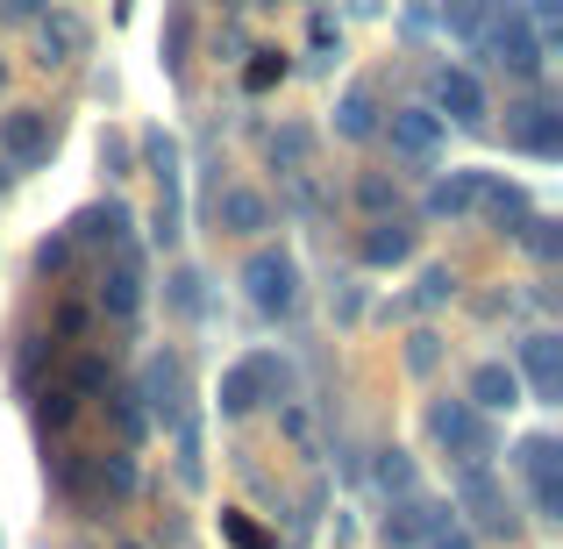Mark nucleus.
I'll return each instance as SVG.
<instances>
[{
  "label": "nucleus",
  "mask_w": 563,
  "mask_h": 549,
  "mask_svg": "<svg viewBox=\"0 0 563 549\" xmlns=\"http://www.w3.org/2000/svg\"><path fill=\"white\" fill-rule=\"evenodd\" d=\"M335 136H343V143L378 136V94H372V86H350V94L335 100Z\"/></svg>",
  "instance_id": "obj_24"
},
{
  "label": "nucleus",
  "mask_w": 563,
  "mask_h": 549,
  "mask_svg": "<svg viewBox=\"0 0 563 549\" xmlns=\"http://www.w3.org/2000/svg\"><path fill=\"white\" fill-rule=\"evenodd\" d=\"M372 479H378V493H393V499H407V493H413V457H407V450H378V464H372Z\"/></svg>",
  "instance_id": "obj_30"
},
{
  "label": "nucleus",
  "mask_w": 563,
  "mask_h": 549,
  "mask_svg": "<svg viewBox=\"0 0 563 549\" xmlns=\"http://www.w3.org/2000/svg\"><path fill=\"white\" fill-rule=\"evenodd\" d=\"M172 307H179V315H200V272H179V278H172Z\"/></svg>",
  "instance_id": "obj_40"
},
{
  "label": "nucleus",
  "mask_w": 563,
  "mask_h": 549,
  "mask_svg": "<svg viewBox=\"0 0 563 549\" xmlns=\"http://www.w3.org/2000/svg\"><path fill=\"white\" fill-rule=\"evenodd\" d=\"M456 507L471 514V528H478V536H499V542H514V536H521V514H514L507 485H499L485 464L456 471Z\"/></svg>",
  "instance_id": "obj_3"
},
{
  "label": "nucleus",
  "mask_w": 563,
  "mask_h": 549,
  "mask_svg": "<svg viewBox=\"0 0 563 549\" xmlns=\"http://www.w3.org/2000/svg\"><path fill=\"white\" fill-rule=\"evenodd\" d=\"M129 8H136V0H114V14H129Z\"/></svg>",
  "instance_id": "obj_47"
},
{
  "label": "nucleus",
  "mask_w": 563,
  "mask_h": 549,
  "mask_svg": "<svg viewBox=\"0 0 563 549\" xmlns=\"http://www.w3.org/2000/svg\"><path fill=\"white\" fill-rule=\"evenodd\" d=\"M179 479L200 485V428H192V414L179 421Z\"/></svg>",
  "instance_id": "obj_37"
},
{
  "label": "nucleus",
  "mask_w": 563,
  "mask_h": 549,
  "mask_svg": "<svg viewBox=\"0 0 563 549\" xmlns=\"http://www.w3.org/2000/svg\"><path fill=\"white\" fill-rule=\"evenodd\" d=\"M278 385H286V364L264 358V350H257V358H243V364H229V371H221V399H214L221 421H243V414H257L264 393H278Z\"/></svg>",
  "instance_id": "obj_6"
},
{
  "label": "nucleus",
  "mask_w": 563,
  "mask_h": 549,
  "mask_svg": "<svg viewBox=\"0 0 563 549\" xmlns=\"http://www.w3.org/2000/svg\"><path fill=\"white\" fill-rule=\"evenodd\" d=\"M478 43H485V57H493L499 72H514V79H536L542 72V36H536V22H528L521 0H493V29H478Z\"/></svg>",
  "instance_id": "obj_1"
},
{
  "label": "nucleus",
  "mask_w": 563,
  "mask_h": 549,
  "mask_svg": "<svg viewBox=\"0 0 563 549\" xmlns=\"http://www.w3.org/2000/svg\"><path fill=\"white\" fill-rule=\"evenodd\" d=\"M521 471H528V493H536L542 521H563V442L556 436H528L521 442Z\"/></svg>",
  "instance_id": "obj_9"
},
{
  "label": "nucleus",
  "mask_w": 563,
  "mask_h": 549,
  "mask_svg": "<svg viewBox=\"0 0 563 549\" xmlns=\"http://www.w3.org/2000/svg\"><path fill=\"white\" fill-rule=\"evenodd\" d=\"M521 243H528V250H536V257H542V264H556V250H563V235H556V221H550V215H528V221H521Z\"/></svg>",
  "instance_id": "obj_34"
},
{
  "label": "nucleus",
  "mask_w": 563,
  "mask_h": 549,
  "mask_svg": "<svg viewBox=\"0 0 563 549\" xmlns=\"http://www.w3.org/2000/svg\"><path fill=\"white\" fill-rule=\"evenodd\" d=\"M129 229H136V215H129L122 200H93V207H79V215H71V243L79 250H93V243H129Z\"/></svg>",
  "instance_id": "obj_17"
},
{
  "label": "nucleus",
  "mask_w": 563,
  "mask_h": 549,
  "mask_svg": "<svg viewBox=\"0 0 563 549\" xmlns=\"http://www.w3.org/2000/svg\"><path fill=\"white\" fill-rule=\"evenodd\" d=\"M71 257H79V243H71L65 229L43 235V243H36V278H65V272H71Z\"/></svg>",
  "instance_id": "obj_31"
},
{
  "label": "nucleus",
  "mask_w": 563,
  "mask_h": 549,
  "mask_svg": "<svg viewBox=\"0 0 563 549\" xmlns=\"http://www.w3.org/2000/svg\"><path fill=\"white\" fill-rule=\"evenodd\" d=\"M129 493H136V457H129V450H93V457H79V485H71V507L108 514V507H122Z\"/></svg>",
  "instance_id": "obj_4"
},
{
  "label": "nucleus",
  "mask_w": 563,
  "mask_h": 549,
  "mask_svg": "<svg viewBox=\"0 0 563 549\" xmlns=\"http://www.w3.org/2000/svg\"><path fill=\"white\" fill-rule=\"evenodd\" d=\"M478 179L485 172H450V179L428 186V221H464L478 207Z\"/></svg>",
  "instance_id": "obj_22"
},
{
  "label": "nucleus",
  "mask_w": 563,
  "mask_h": 549,
  "mask_svg": "<svg viewBox=\"0 0 563 549\" xmlns=\"http://www.w3.org/2000/svg\"><path fill=\"white\" fill-rule=\"evenodd\" d=\"M450 521V507H442V499H393V514H385V542H428L435 536V528Z\"/></svg>",
  "instance_id": "obj_19"
},
{
  "label": "nucleus",
  "mask_w": 563,
  "mask_h": 549,
  "mask_svg": "<svg viewBox=\"0 0 563 549\" xmlns=\"http://www.w3.org/2000/svg\"><path fill=\"white\" fill-rule=\"evenodd\" d=\"M143 157H151V172H157V215H151V235L157 243H179V143L165 136V129H151L143 136Z\"/></svg>",
  "instance_id": "obj_10"
},
{
  "label": "nucleus",
  "mask_w": 563,
  "mask_h": 549,
  "mask_svg": "<svg viewBox=\"0 0 563 549\" xmlns=\"http://www.w3.org/2000/svg\"><path fill=\"white\" fill-rule=\"evenodd\" d=\"M51 151H57V129H51L43 108H8L0 114V157H8L14 172H43Z\"/></svg>",
  "instance_id": "obj_7"
},
{
  "label": "nucleus",
  "mask_w": 563,
  "mask_h": 549,
  "mask_svg": "<svg viewBox=\"0 0 563 549\" xmlns=\"http://www.w3.org/2000/svg\"><path fill=\"white\" fill-rule=\"evenodd\" d=\"M442 22H450L456 36H478V29L493 22V0H442Z\"/></svg>",
  "instance_id": "obj_33"
},
{
  "label": "nucleus",
  "mask_w": 563,
  "mask_h": 549,
  "mask_svg": "<svg viewBox=\"0 0 563 549\" xmlns=\"http://www.w3.org/2000/svg\"><path fill=\"white\" fill-rule=\"evenodd\" d=\"M186 364L172 358V350H151V358H143V385H136V399H143V414H151V421H165V428H179L186 421Z\"/></svg>",
  "instance_id": "obj_8"
},
{
  "label": "nucleus",
  "mask_w": 563,
  "mask_h": 549,
  "mask_svg": "<svg viewBox=\"0 0 563 549\" xmlns=\"http://www.w3.org/2000/svg\"><path fill=\"white\" fill-rule=\"evenodd\" d=\"M0 86H8V65H0Z\"/></svg>",
  "instance_id": "obj_49"
},
{
  "label": "nucleus",
  "mask_w": 563,
  "mask_h": 549,
  "mask_svg": "<svg viewBox=\"0 0 563 549\" xmlns=\"http://www.w3.org/2000/svg\"><path fill=\"white\" fill-rule=\"evenodd\" d=\"M100 165H108L114 179H129V136H100Z\"/></svg>",
  "instance_id": "obj_41"
},
{
  "label": "nucleus",
  "mask_w": 563,
  "mask_h": 549,
  "mask_svg": "<svg viewBox=\"0 0 563 549\" xmlns=\"http://www.w3.org/2000/svg\"><path fill=\"white\" fill-rule=\"evenodd\" d=\"M93 307H100V315H114V321H129V315L143 307V257H136L129 243H122V257H114V272L100 278Z\"/></svg>",
  "instance_id": "obj_16"
},
{
  "label": "nucleus",
  "mask_w": 563,
  "mask_h": 549,
  "mask_svg": "<svg viewBox=\"0 0 563 549\" xmlns=\"http://www.w3.org/2000/svg\"><path fill=\"white\" fill-rule=\"evenodd\" d=\"M507 143L550 165V157H563V114L550 108V100H521V108L507 114Z\"/></svg>",
  "instance_id": "obj_12"
},
{
  "label": "nucleus",
  "mask_w": 563,
  "mask_h": 549,
  "mask_svg": "<svg viewBox=\"0 0 563 549\" xmlns=\"http://www.w3.org/2000/svg\"><path fill=\"white\" fill-rule=\"evenodd\" d=\"M307 157H314V129L292 122V129H278V136H272V165L278 172H307Z\"/></svg>",
  "instance_id": "obj_29"
},
{
  "label": "nucleus",
  "mask_w": 563,
  "mask_h": 549,
  "mask_svg": "<svg viewBox=\"0 0 563 549\" xmlns=\"http://www.w3.org/2000/svg\"><path fill=\"white\" fill-rule=\"evenodd\" d=\"M79 407H86V399L71 393V385H36V428H43V436H65V428L79 421Z\"/></svg>",
  "instance_id": "obj_25"
},
{
  "label": "nucleus",
  "mask_w": 563,
  "mask_h": 549,
  "mask_svg": "<svg viewBox=\"0 0 563 549\" xmlns=\"http://www.w3.org/2000/svg\"><path fill=\"white\" fill-rule=\"evenodd\" d=\"M450 293H456V272H450V264H428V272H421V307H442Z\"/></svg>",
  "instance_id": "obj_38"
},
{
  "label": "nucleus",
  "mask_w": 563,
  "mask_h": 549,
  "mask_svg": "<svg viewBox=\"0 0 563 549\" xmlns=\"http://www.w3.org/2000/svg\"><path fill=\"white\" fill-rule=\"evenodd\" d=\"M65 385L79 399H93V393H108L114 385V371H108V358H100V350H79V358H71V371H65Z\"/></svg>",
  "instance_id": "obj_28"
},
{
  "label": "nucleus",
  "mask_w": 563,
  "mask_h": 549,
  "mask_svg": "<svg viewBox=\"0 0 563 549\" xmlns=\"http://www.w3.org/2000/svg\"><path fill=\"white\" fill-rule=\"evenodd\" d=\"M428 436H435L450 457H464V471H471V464H485V457L499 450L493 421H485L471 399H435V407H428Z\"/></svg>",
  "instance_id": "obj_2"
},
{
  "label": "nucleus",
  "mask_w": 563,
  "mask_h": 549,
  "mask_svg": "<svg viewBox=\"0 0 563 549\" xmlns=\"http://www.w3.org/2000/svg\"><path fill=\"white\" fill-rule=\"evenodd\" d=\"M221 229H229V235H264V229H272V200L250 193V186H229V193H221Z\"/></svg>",
  "instance_id": "obj_23"
},
{
  "label": "nucleus",
  "mask_w": 563,
  "mask_h": 549,
  "mask_svg": "<svg viewBox=\"0 0 563 549\" xmlns=\"http://www.w3.org/2000/svg\"><path fill=\"white\" fill-rule=\"evenodd\" d=\"M435 114H442V122H456V129H485V122H493V100H485L478 72L442 65L435 72Z\"/></svg>",
  "instance_id": "obj_11"
},
{
  "label": "nucleus",
  "mask_w": 563,
  "mask_h": 549,
  "mask_svg": "<svg viewBox=\"0 0 563 549\" xmlns=\"http://www.w3.org/2000/svg\"><path fill=\"white\" fill-rule=\"evenodd\" d=\"M407 364H413V371H435V364H442V336H428V329H421V336L407 343Z\"/></svg>",
  "instance_id": "obj_39"
},
{
  "label": "nucleus",
  "mask_w": 563,
  "mask_h": 549,
  "mask_svg": "<svg viewBox=\"0 0 563 549\" xmlns=\"http://www.w3.org/2000/svg\"><path fill=\"white\" fill-rule=\"evenodd\" d=\"M108 414H114V428H122V450H136V442L151 436V414H143L136 393H114V385H108Z\"/></svg>",
  "instance_id": "obj_27"
},
{
  "label": "nucleus",
  "mask_w": 563,
  "mask_h": 549,
  "mask_svg": "<svg viewBox=\"0 0 563 549\" xmlns=\"http://www.w3.org/2000/svg\"><path fill=\"white\" fill-rule=\"evenodd\" d=\"M471 407H478V414H499V407H521V371H514V364H478V371H471Z\"/></svg>",
  "instance_id": "obj_20"
},
{
  "label": "nucleus",
  "mask_w": 563,
  "mask_h": 549,
  "mask_svg": "<svg viewBox=\"0 0 563 549\" xmlns=\"http://www.w3.org/2000/svg\"><path fill=\"white\" fill-rule=\"evenodd\" d=\"M357 257L372 264V272H393V264H407V257H413V229H407V221H399V215H378L372 229H364Z\"/></svg>",
  "instance_id": "obj_18"
},
{
  "label": "nucleus",
  "mask_w": 563,
  "mask_h": 549,
  "mask_svg": "<svg viewBox=\"0 0 563 549\" xmlns=\"http://www.w3.org/2000/svg\"><path fill=\"white\" fill-rule=\"evenodd\" d=\"M122 549H151V542H122Z\"/></svg>",
  "instance_id": "obj_48"
},
{
  "label": "nucleus",
  "mask_w": 563,
  "mask_h": 549,
  "mask_svg": "<svg viewBox=\"0 0 563 549\" xmlns=\"http://www.w3.org/2000/svg\"><path fill=\"white\" fill-rule=\"evenodd\" d=\"M243 293L257 315L286 321L292 307H300V264H292V250H257V257L243 264Z\"/></svg>",
  "instance_id": "obj_5"
},
{
  "label": "nucleus",
  "mask_w": 563,
  "mask_h": 549,
  "mask_svg": "<svg viewBox=\"0 0 563 549\" xmlns=\"http://www.w3.org/2000/svg\"><path fill=\"white\" fill-rule=\"evenodd\" d=\"M86 51V22L71 8H43L36 14V65L51 72V65H71V57Z\"/></svg>",
  "instance_id": "obj_14"
},
{
  "label": "nucleus",
  "mask_w": 563,
  "mask_h": 549,
  "mask_svg": "<svg viewBox=\"0 0 563 549\" xmlns=\"http://www.w3.org/2000/svg\"><path fill=\"white\" fill-rule=\"evenodd\" d=\"M521 378H528V393H536L542 407H556L563 399V336H528L521 343Z\"/></svg>",
  "instance_id": "obj_15"
},
{
  "label": "nucleus",
  "mask_w": 563,
  "mask_h": 549,
  "mask_svg": "<svg viewBox=\"0 0 563 549\" xmlns=\"http://www.w3.org/2000/svg\"><path fill=\"white\" fill-rule=\"evenodd\" d=\"M478 207L493 215V229H499V235H521V221L536 215V207H528V193H521V186H507V179H493V172L478 179Z\"/></svg>",
  "instance_id": "obj_21"
},
{
  "label": "nucleus",
  "mask_w": 563,
  "mask_h": 549,
  "mask_svg": "<svg viewBox=\"0 0 563 549\" xmlns=\"http://www.w3.org/2000/svg\"><path fill=\"white\" fill-rule=\"evenodd\" d=\"M278 79H286V57H278V51H250V65H243V94H272Z\"/></svg>",
  "instance_id": "obj_32"
},
{
  "label": "nucleus",
  "mask_w": 563,
  "mask_h": 549,
  "mask_svg": "<svg viewBox=\"0 0 563 549\" xmlns=\"http://www.w3.org/2000/svg\"><path fill=\"white\" fill-rule=\"evenodd\" d=\"M51 0H0V22H36Z\"/></svg>",
  "instance_id": "obj_45"
},
{
  "label": "nucleus",
  "mask_w": 563,
  "mask_h": 549,
  "mask_svg": "<svg viewBox=\"0 0 563 549\" xmlns=\"http://www.w3.org/2000/svg\"><path fill=\"white\" fill-rule=\"evenodd\" d=\"M221 536H229L235 549H278V536H264L250 514H221Z\"/></svg>",
  "instance_id": "obj_35"
},
{
  "label": "nucleus",
  "mask_w": 563,
  "mask_h": 549,
  "mask_svg": "<svg viewBox=\"0 0 563 549\" xmlns=\"http://www.w3.org/2000/svg\"><path fill=\"white\" fill-rule=\"evenodd\" d=\"M165 65L172 72L186 65V14H172V29H165Z\"/></svg>",
  "instance_id": "obj_44"
},
{
  "label": "nucleus",
  "mask_w": 563,
  "mask_h": 549,
  "mask_svg": "<svg viewBox=\"0 0 563 549\" xmlns=\"http://www.w3.org/2000/svg\"><path fill=\"white\" fill-rule=\"evenodd\" d=\"M428 549H478V536H471V528H456V521H442L435 536H428Z\"/></svg>",
  "instance_id": "obj_42"
},
{
  "label": "nucleus",
  "mask_w": 563,
  "mask_h": 549,
  "mask_svg": "<svg viewBox=\"0 0 563 549\" xmlns=\"http://www.w3.org/2000/svg\"><path fill=\"white\" fill-rule=\"evenodd\" d=\"M86 336H93V307L65 293V300L51 307V343H86Z\"/></svg>",
  "instance_id": "obj_26"
},
{
  "label": "nucleus",
  "mask_w": 563,
  "mask_h": 549,
  "mask_svg": "<svg viewBox=\"0 0 563 549\" xmlns=\"http://www.w3.org/2000/svg\"><path fill=\"white\" fill-rule=\"evenodd\" d=\"M556 8H563V0H528V14H542V22H550V36H556Z\"/></svg>",
  "instance_id": "obj_46"
},
{
  "label": "nucleus",
  "mask_w": 563,
  "mask_h": 549,
  "mask_svg": "<svg viewBox=\"0 0 563 549\" xmlns=\"http://www.w3.org/2000/svg\"><path fill=\"white\" fill-rule=\"evenodd\" d=\"M278 421H286V436L300 442V450H314V421H307V407H286Z\"/></svg>",
  "instance_id": "obj_43"
},
{
  "label": "nucleus",
  "mask_w": 563,
  "mask_h": 549,
  "mask_svg": "<svg viewBox=\"0 0 563 549\" xmlns=\"http://www.w3.org/2000/svg\"><path fill=\"white\" fill-rule=\"evenodd\" d=\"M385 136H393V151L407 165H435L442 157V114L435 108H393L385 114Z\"/></svg>",
  "instance_id": "obj_13"
},
{
  "label": "nucleus",
  "mask_w": 563,
  "mask_h": 549,
  "mask_svg": "<svg viewBox=\"0 0 563 549\" xmlns=\"http://www.w3.org/2000/svg\"><path fill=\"white\" fill-rule=\"evenodd\" d=\"M357 200L372 207V215H393V207H399V186L385 179V172H364V179H357Z\"/></svg>",
  "instance_id": "obj_36"
}]
</instances>
